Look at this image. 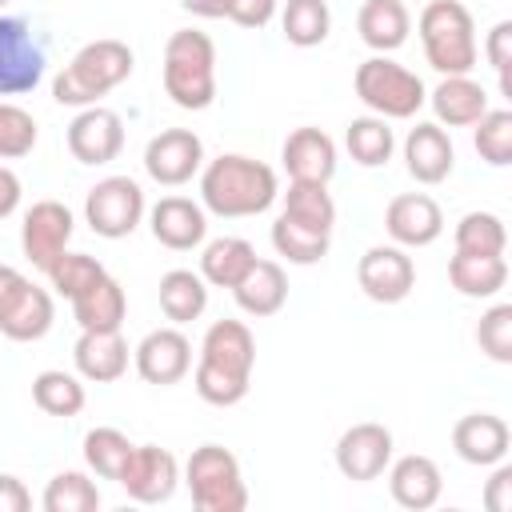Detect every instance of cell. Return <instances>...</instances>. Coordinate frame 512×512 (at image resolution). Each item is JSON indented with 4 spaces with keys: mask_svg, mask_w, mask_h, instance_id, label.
<instances>
[{
    "mask_svg": "<svg viewBox=\"0 0 512 512\" xmlns=\"http://www.w3.org/2000/svg\"><path fill=\"white\" fill-rule=\"evenodd\" d=\"M272 248H276V256H284L288 264L308 268V264H320V260L328 256L332 236H328V232H312V228H304V224H296V220H288V216L280 212V216L272 220Z\"/></svg>",
    "mask_w": 512,
    "mask_h": 512,
    "instance_id": "e575fe53",
    "label": "cell"
},
{
    "mask_svg": "<svg viewBox=\"0 0 512 512\" xmlns=\"http://www.w3.org/2000/svg\"><path fill=\"white\" fill-rule=\"evenodd\" d=\"M64 140H68L72 160L96 168V164H108V160L120 156V148H124V120L112 108H104V104H88V108H80L72 116Z\"/></svg>",
    "mask_w": 512,
    "mask_h": 512,
    "instance_id": "2e32d148",
    "label": "cell"
},
{
    "mask_svg": "<svg viewBox=\"0 0 512 512\" xmlns=\"http://www.w3.org/2000/svg\"><path fill=\"white\" fill-rule=\"evenodd\" d=\"M456 252H476V256H504L508 248V232H504V220L496 212H464L456 220Z\"/></svg>",
    "mask_w": 512,
    "mask_h": 512,
    "instance_id": "74e56055",
    "label": "cell"
},
{
    "mask_svg": "<svg viewBox=\"0 0 512 512\" xmlns=\"http://www.w3.org/2000/svg\"><path fill=\"white\" fill-rule=\"evenodd\" d=\"M84 380L76 376V372H64V368H44V372H36V380H32V404L40 408V412H48V416H76V412H84Z\"/></svg>",
    "mask_w": 512,
    "mask_h": 512,
    "instance_id": "836d02e7",
    "label": "cell"
},
{
    "mask_svg": "<svg viewBox=\"0 0 512 512\" xmlns=\"http://www.w3.org/2000/svg\"><path fill=\"white\" fill-rule=\"evenodd\" d=\"M388 492L400 508L408 512H424L440 500L444 492V476H440V464L432 456H420V452H408L400 460H392L388 468Z\"/></svg>",
    "mask_w": 512,
    "mask_h": 512,
    "instance_id": "7402d4cb",
    "label": "cell"
},
{
    "mask_svg": "<svg viewBox=\"0 0 512 512\" xmlns=\"http://www.w3.org/2000/svg\"><path fill=\"white\" fill-rule=\"evenodd\" d=\"M352 88L360 96V104L372 112V116H384V120H412L424 104H428V88L424 80L396 64L392 56H368L356 76H352Z\"/></svg>",
    "mask_w": 512,
    "mask_h": 512,
    "instance_id": "5b68a950",
    "label": "cell"
},
{
    "mask_svg": "<svg viewBox=\"0 0 512 512\" xmlns=\"http://www.w3.org/2000/svg\"><path fill=\"white\" fill-rule=\"evenodd\" d=\"M20 192H24V188H20V176H16L8 164H0V220L20 208Z\"/></svg>",
    "mask_w": 512,
    "mask_h": 512,
    "instance_id": "681fc988",
    "label": "cell"
},
{
    "mask_svg": "<svg viewBox=\"0 0 512 512\" xmlns=\"http://www.w3.org/2000/svg\"><path fill=\"white\" fill-rule=\"evenodd\" d=\"M476 344L488 360L512 364V304H492L476 324Z\"/></svg>",
    "mask_w": 512,
    "mask_h": 512,
    "instance_id": "ee69618b",
    "label": "cell"
},
{
    "mask_svg": "<svg viewBox=\"0 0 512 512\" xmlns=\"http://www.w3.org/2000/svg\"><path fill=\"white\" fill-rule=\"evenodd\" d=\"M428 104H432L440 128H472L488 112V92L480 80H472V72L440 76V84L428 92Z\"/></svg>",
    "mask_w": 512,
    "mask_h": 512,
    "instance_id": "cb8c5ba5",
    "label": "cell"
},
{
    "mask_svg": "<svg viewBox=\"0 0 512 512\" xmlns=\"http://www.w3.org/2000/svg\"><path fill=\"white\" fill-rule=\"evenodd\" d=\"M344 148H348V156L360 164V168H384L388 160H392V152H396V136H392V128H388V120L384 116H356V120H348V128H344Z\"/></svg>",
    "mask_w": 512,
    "mask_h": 512,
    "instance_id": "1f68e13d",
    "label": "cell"
},
{
    "mask_svg": "<svg viewBox=\"0 0 512 512\" xmlns=\"http://www.w3.org/2000/svg\"><path fill=\"white\" fill-rule=\"evenodd\" d=\"M232 296H236V304H240V312H248V316H276L280 308H284V300H288V276H284V268L276 264V260H252V268L236 280V288H232Z\"/></svg>",
    "mask_w": 512,
    "mask_h": 512,
    "instance_id": "83f0119b",
    "label": "cell"
},
{
    "mask_svg": "<svg viewBox=\"0 0 512 512\" xmlns=\"http://www.w3.org/2000/svg\"><path fill=\"white\" fill-rule=\"evenodd\" d=\"M280 28H284V40L292 48H316V44H324L328 32H332L328 0H288L284 12H280Z\"/></svg>",
    "mask_w": 512,
    "mask_h": 512,
    "instance_id": "d590c367",
    "label": "cell"
},
{
    "mask_svg": "<svg viewBox=\"0 0 512 512\" xmlns=\"http://www.w3.org/2000/svg\"><path fill=\"white\" fill-rule=\"evenodd\" d=\"M136 68V56L124 40L116 36H100L88 40L52 80V100L68 104V108H88L100 104V96H108L112 88H120Z\"/></svg>",
    "mask_w": 512,
    "mask_h": 512,
    "instance_id": "7a4b0ae2",
    "label": "cell"
},
{
    "mask_svg": "<svg viewBox=\"0 0 512 512\" xmlns=\"http://www.w3.org/2000/svg\"><path fill=\"white\" fill-rule=\"evenodd\" d=\"M288 220L312 228V232H328L336 228V200L328 192V184H308V180H288V192H284V208H280Z\"/></svg>",
    "mask_w": 512,
    "mask_h": 512,
    "instance_id": "d6a6232c",
    "label": "cell"
},
{
    "mask_svg": "<svg viewBox=\"0 0 512 512\" xmlns=\"http://www.w3.org/2000/svg\"><path fill=\"white\" fill-rule=\"evenodd\" d=\"M424 60L440 76H468L476 68L480 44H476V20L460 0H428L416 16Z\"/></svg>",
    "mask_w": 512,
    "mask_h": 512,
    "instance_id": "277c9868",
    "label": "cell"
},
{
    "mask_svg": "<svg viewBox=\"0 0 512 512\" xmlns=\"http://www.w3.org/2000/svg\"><path fill=\"white\" fill-rule=\"evenodd\" d=\"M196 360H204V364H212L220 372H232V376L252 380V368H256V336H252V328L244 320H216V324H208Z\"/></svg>",
    "mask_w": 512,
    "mask_h": 512,
    "instance_id": "603a6c76",
    "label": "cell"
},
{
    "mask_svg": "<svg viewBox=\"0 0 512 512\" xmlns=\"http://www.w3.org/2000/svg\"><path fill=\"white\" fill-rule=\"evenodd\" d=\"M200 168H204V140L192 128H164L144 148V172L164 188L188 184L192 176H200Z\"/></svg>",
    "mask_w": 512,
    "mask_h": 512,
    "instance_id": "7c38bea8",
    "label": "cell"
},
{
    "mask_svg": "<svg viewBox=\"0 0 512 512\" xmlns=\"http://www.w3.org/2000/svg\"><path fill=\"white\" fill-rule=\"evenodd\" d=\"M148 228L156 236V244L172 248V252H192L204 244L208 236V212L200 200L188 196H160L148 208Z\"/></svg>",
    "mask_w": 512,
    "mask_h": 512,
    "instance_id": "ac0fdd59",
    "label": "cell"
},
{
    "mask_svg": "<svg viewBox=\"0 0 512 512\" xmlns=\"http://www.w3.org/2000/svg\"><path fill=\"white\" fill-rule=\"evenodd\" d=\"M492 480L484 484V508L488 512H512V464H492Z\"/></svg>",
    "mask_w": 512,
    "mask_h": 512,
    "instance_id": "7dc6e473",
    "label": "cell"
},
{
    "mask_svg": "<svg viewBox=\"0 0 512 512\" xmlns=\"http://www.w3.org/2000/svg\"><path fill=\"white\" fill-rule=\"evenodd\" d=\"M160 312L172 320V324H192L204 316L208 308V284L200 272L192 268H172L160 276Z\"/></svg>",
    "mask_w": 512,
    "mask_h": 512,
    "instance_id": "f546056e",
    "label": "cell"
},
{
    "mask_svg": "<svg viewBox=\"0 0 512 512\" xmlns=\"http://www.w3.org/2000/svg\"><path fill=\"white\" fill-rule=\"evenodd\" d=\"M180 8L200 16V20H224L228 16V0H180Z\"/></svg>",
    "mask_w": 512,
    "mask_h": 512,
    "instance_id": "f907efd6",
    "label": "cell"
},
{
    "mask_svg": "<svg viewBox=\"0 0 512 512\" xmlns=\"http://www.w3.org/2000/svg\"><path fill=\"white\" fill-rule=\"evenodd\" d=\"M392 432L376 420H360L352 428L340 432L336 440V468L344 480H356V484H368V480H380L384 468L392 464Z\"/></svg>",
    "mask_w": 512,
    "mask_h": 512,
    "instance_id": "30bf717a",
    "label": "cell"
},
{
    "mask_svg": "<svg viewBox=\"0 0 512 512\" xmlns=\"http://www.w3.org/2000/svg\"><path fill=\"white\" fill-rule=\"evenodd\" d=\"M44 76V48L24 16H0V96H24Z\"/></svg>",
    "mask_w": 512,
    "mask_h": 512,
    "instance_id": "ba28073f",
    "label": "cell"
},
{
    "mask_svg": "<svg viewBox=\"0 0 512 512\" xmlns=\"http://www.w3.org/2000/svg\"><path fill=\"white\" fill-rule=\"evenodd\" d=\"M164 92L176 108L200 112L216 100V44L208 32L196 28H176L164 40Z\"/></svg>",
    "mask_w": 512,
    "mask_h": 512,
    "instance_id": "3957f363",
    "label": "cell"
},
{
    "mask_svg": "<svg viewBox=\"0 0 512 512\" xmlns=\"http://www.w3.org/2000/svg\"><path fill=\"white\" fill-rule=\"evenodd\" d=\"M356 32L372 52L388 56L408 40L412 12H408L404 0H364L360 12H356Z\"/></svg>",
    "mask_w": 512,
    "mask_h": 512,
    "instance_id": "4316f807",
    "label": "cell"
},
{
    "mask_svg": "<svg viewBox=\"0 0 512 512\" xmlns=\"http://www.w3.org/2000/svg\"><path fill=\"white\" fill-rule=\"evenodd\" d=\"M404 168H408V176L416 184H440V180H448L452 168H456L452 136L436 120H420L404 136Z\"/></svg>",
    "mask_w": 512,
    "mask_h": 512,
    "instance_id": "44dd1931",
    "label": "cell"
},
{
    "mask_svg": "<svg viewBox=\"0 0 512 512\" xmlns=\"http://www.w3.org/2000/svg\"><path fill=\"white\" fill-rule=\"evenodd\" d=\"M276 4L280 0H228V16L224 20H232V24H240V28H264L272 16H276Z\"/></svg>",
    "mask_w": 512,
    "mask_h": 512,
    "instance_id": "bcb514c9",
    "label": "cell"
},
{
    "mask_svg": "<svg viewBox=\"0 0 512 512\" xmlns=\"http://www.w3.org/2000/svg\"><path fill=\"white\" fill-rule=\"evenodd\" d=\"M132 440L120 432V428H92L88 436H84V464H88V472L92 476H100V480H116L120 476V468L128 464V456H132Z\"/></svg>",
    "mask_w": 512,
    "mask_h": 512,
    "instance_id": "f35d334b",
    "label": "cell"
},
{
    "mask_svg": "<svg viewBox=\"0 0 512 512\" xmlns=\"http://www.w3.org/2000/svg\"><path fill=\"white\" fill-rule=\"evenodd\" d=\"M448 280L460 296L472 300H492L508 284V260L504 256H476V252H456L448 260Z\"/></svg>",
    "mask_w": 512,
    "mask_h": 512,
    "instance_id": "f1b7e54d",
    "label": "cell"
},
{
    "mask_svg": "<svg viewBox=\"0 0 512 512\" xmlns=\"http://www.w3.org/2000/svg\"><path fill=\"white\" fill-rule=\"evenodd\" d=\"M148 204H144V188L132 176H104L88 188L84 196V220L96 236L104 240H124L140 228Z\"/></svg>",
    "mask_w": 512,
    "mask_h": 512,
    "instance_id": "52a82bcc",
    "label": "cell"
},
{
    "mask_svg": "<svg viewBox=\"0 0 512 512\" xmlns=\"http://www.w3.org/2000/svg\"><path fill=\"white\" fill-rule=\"evenodd\" d=\"M108 268L96 260V256H88V252H60L52 264H48V280H52V288L60 292V296H80L88 284H96L100 276H104Z\"/></svg>",
    "mask_w": 512,
    "mask_h": 512,
    "instance_id": "60d3db41",
    "label": "cell"
},
{
    "mask_svg": "<svg viewBox=\"0 0 512 512\" xmlns=\"http://www.w3.org/2000/svg\"><path fill=\"white\" fill-rule=\"evenodd\" d=\"M36 120L28 108L12 104V100H0V160H20L36 148Z\"/></svg>",
    "mask_w": 512,
    "mask_h": 512,
    "instance_id": "b9f144b4",
    "label": "cell"
},
{
    "mask_svg": "<svg viewBox=\"0 0 512 512\" xmlns=\"http://www.w3.org/2000/svg\"><path fill=\"white\" fill-rule=\"evenodd\" d=\"M132 364H136V372H140L144 384H156V388L180 384L192 372V340L180 332V324L152 328L132 348Z\"/></svg>",
    "mask_w": 512,
    "mask_h": 512,
    "instance_id": "5bb4252c",
    "label": "cell"
},
{
    "mask_svg": "<svg viewBox=\"0 0 512 512\" xmlns=\"http://www.w3.org/2000/svg\"><path fill=\"white\" fill-rule=\"evenodd\" d=\"M72 232H76V216H72L68 204H60V200H36V204L24 212L20 248H24V256H28L40 272H48V264L68 248Z\"/></svg>",
    "mask_w": 512,
    "mask_h": 512,
    "instance_id": "9a60e30c",
    "label": "cell"
},
{
    "mask_svg": "<svg viewBox=\"0 0 512 512\" xmlns=\"http://www.w3.org/2000/svg\"><path fill=\"white\" fill-rule=\"evenodd\" d=\"M4 4H8V0H0V8H4Z\"/></svg>",
    "mask_w": 512,
    "mask_h": 512,
    "instance_id": "f5cc1de1",
    "label": "cell"
},
{
    "mask_svg": "<svg viewBox=\"0 0 512 512\" xmlns=\"http://www.w3.org/2000/svg\"><path fill=\"white\" fill-rule=\"evenodd\" d=\"M280 160L288 180H308V184H328L336 176V140L324 128H296L280 144Z\"/></svg>",
    "mask_w": 512,
    "mask_h": 512,
    "instance_id": "d6986e66",
    "label": "cell"
},
{
    "mask_svg": "<svg viewBox=\"0 0 512 512\" xmlns=\"http://www.w3.org/2000/svg\"><path fill=\"white\" fill-rule=\"evenodd\" d=\"M248 384H252V380L232 376V372H220V368L196 360L192 388H196V396H200L204 404H212V408H232V404H240V400L248 396Z\"/></svg>",
    "mask_w": 512,
    "mask_h": 512,
    "instance_id": "7bdbcfd3",
    "label": "cell"
},
{
    "mask_svg": "<svg viewBox=\"0 0 512 512\" xmlns=\"http://www.w3.org/2000/svg\"><path fill=\"white\" fill-rule=\"evenodd\" d=\"M384 232L400 248H428L444 232V212L428 192H400L384 208Z\"/></svg>",
    "mask_w": 512,
    "mask_h": 512,
    "instance_id": "e0dca14e",
    "label": "cell"
},
{
    "mask_svg": "<svg viewBox=\"0 0 512 512\" xmlns=\"http://www.w3.org/2000/svg\"><path fill=\"white\" fill-rule=\"evenodd\" d=\"M280 180L276 168L244 156V152H224L200 168V204L212 216L240 220V216H260L276 204Z\"/></svg>",
    "mask_w": 512,
    "mask_h": 512,
    "instance_id": "6da1fadb",
    "label": "cell"
},
{
    "mask_svg": "<svg viewBox=\"0 0 512 512\" xmlns=\"http://www.w3.org/2000/svg\"><path fill=\"white\" fill-rule=\"evenodd\" d=\"M128 340L120 332H80L72 360H76V376L92 380V384H112L128 372Z\"/></svg>",
    "mask_w": 512,
    "mask_h": 512,
    "instance_id": "d4e9b609",
    "label": "cell"
},
{
    "mask_svg": "<svg viewBox=\"0 0 512 512\" xmlns=\"http://www.w3.org/2000/svg\"><path fill=\"white\" fill-rule=\"evenodd\" d=\"M256 248L244 236H216L200 252V276L212 288H236V280L252 268Z\"/></svg>",
    "mask_w": 512,
    "mask_h": 512,
    "instance_id": "4dcf8cb0",
    "label": "cell"
},
{
    "mask_svg": "<svg viewBox=\"0 0 512 512\" xmlns=\"http://www.w3.org/2000/svg\"><path fill=\"white\" fill-rule=\"evenodd\" d=\"M484 56H488V64H492L496 76H500V92L508 96V92H512V84H508V64H512V20H496V24L488 28V36H484Z\"/></svg>",
    "mask_w": 512,
    "mask_h": 512,
    "instance_id": "f6af8a7d",
    "label": "cell"
},
{
    "mask_svg": "<svg viewBox=\"0 0 512 512\" xmlns=\"http://www.w3.org/2000/svg\"><path fill=\"white\" fill-rule=\"evenodd\" d=\"M20 276V268H12V264H0V296L12 288V280Z\"/></svg>",
    "mask_w": 512,
    "mask_h": 512,
    "instance_id": "816d5d0a",
    "label": "cell"
},
{
    "mask_svg": "<svg viewBox=\"0 0 512 512\" xmlns=\"http://www.w3.org/2000/svg\"><path fill=\"white\" fill-rule=\"evenodd\" d=\"M356 284L376 304H400L416 288V264L400 244H372L356 264Z\"/></svg>",
    "mask_w": 512,
    "mask_h": 512,
    "instance_id": "9c48e42d",
    "label": "cell"
},
{
    "mask_svg": "<svg viewBox=\"0 0 512 512\" xmlns=\"http://www.w3.org/2000/svg\"><path fill=\"white\" fill-rule=\"evenodd\" d=\"M72 316H76L80 332H120V324L128 316V296H124L120 280L104 272L96 284H88L80 296H72Z\"/></svg>",
    "mask_w": 512,
    "mask_h": 512,
    "instance_id": "484cf974",
    "label": "cell"
},
{
    "mask_svg": "<svg viewBox=\"0 0 512 512\" xmlns=\"http://www.w3.org/2000/svg\"><path fill=\"white\" fill-rule=\"evenodd\" d=\"M184 484L200 512H244L248 508V484H244L240 460L224 444L192 448L184 464Z\"/></svg>",
    "mask_w": 512,
    "mask_h": 512,
    "instance_id": "8992f818",
    "label": "cell"
},
{
    "mask_svg": "<svg viewBox=\"0 0 512 512\" xmlns=\"http://www.w3.org/2000/svg\"><path fill=\"white\" fill-rule=\"evenodd\" d=\"M472 128H476L472 144H476L480 160L492 164V168H508L512 164V112L508 108H488Z\"/></svg>",
    "mask_w": 512,
    "mask_h": 512,
    "instance_id": "ab89813d",
    "label": "cell"
},
{
    "mask_svg": "<svg viewBox=\"0 0 512 512\" xmlns=\"http://www.w3.org/2000/svg\"><path fill=\"white\" fill-rule=\"evenodd\" d=\"M116 484L136 504H164V500H172V492L180 484V460L160 444H136L128 464L120 468Z\"/></svg>",
    "mask_w": 512,
    "mask_h": 512,
    "instance_id": "8fae6325",
    "label": "cell"
},
{
    "mask_svg": "<svg viewBox=\"0 0 512 512\" xmlns=\"http://www.w3.org/2000/svg\"><path fill=\"white\" fill-rule=\"evenodd\" d=\"M56 320V304H52V292L32 284L24 272L12 280V288L0 296V336L16 340V344H28V340H40L48 336Z\"/></svg>",
    "mask_w": 512,
    "mask_h": 512,
    "instance_id": "4fadbf2b",
    "label": "cell"
},
{
    "mask_svg": "<svg viewBox=\"0 0 512 512\" xmlns=\"http://www.w3.org/2000/svg\"><path fill=\"white\" fill-rule=\"evenodd\" d=\"M452 448H456V456L464 464L492 468V464H500L508 456L512 432H508L504 416H496V412H468L452 428Z\"/></svg>",
    "mask_w": 512,
    "mask_h": 512,
    "instance_id": "ffe728a7",
    "label": "cell"
},
{
    "mask_svg": "<svg viewBox=\"0 0 512 512\" xmlns=\"http://www.w3.org/2000/svg\"><path fill=\"white\" fill-rule=\"evenodd\" d=\"M28 508H32V492L24 488V480L0 472V512H28Z\"/></svg>",
    "mask_w": 512,
    "mask_h": 512,
    "instance_id": "c3c4849f",
    "label": "cell"
},
{
    "mask_svg": "<svg viewBox=\"0 0 512 512\" xmlns=\"http://www.w3.org/2000/svg\"><path fill=\"white\" fill-rule=\"evenodd\" d=\"M40 504H44V512H96L100 508V488L88 472L64 468L44 484Z\"/></svg>",
    "mask_w": 512,
    "mask_h": 512,
    "instance_id": "8d00e7d4",
    "label": "cell"
}]
</instances>
